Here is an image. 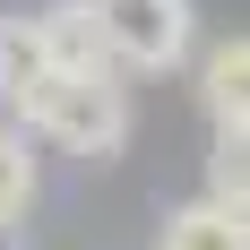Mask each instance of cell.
I'll return each instance as SVG.
<instances>
[{
  "label": "cell",
  "mask_w": 250,
  "mask_h": 250,
  "mask_svg": "<svg viewBox=\"0 0 250 250\" xmlns=\"http://www.w3.org/2000/svg\"><path fill=\"white\" fill-rule=\"evenodd\" d=\"M26 26H35V52H43V69H112V43H104L95 0H43Z\"/></svg>",
  "instance_id": "3957f363"
},
{
  "label": "cell",
  "mask_w": 250,
  "mask_h": 250,
  "mask_svg": "<svg viewBox=\"0 0 250 250\" xmlns=\"http://www.w3.org/2000/svg\"><path fill=\"white\" fill-rule=\"evenodd\" d=\"M155 250H250V225H242V207L225 199H190L164 216V242Z\"/></svg>",
  "instance_id": "5b68a950"
},
{
  "label": "cell",
  "mask_w": 250,
  "mask_h": 250,
  "mask_svg": "<svg viewBox=\"0 0 250 250\" xmlns=\"http://www.w3.org/2000/svg\"><path fill=\"white\" fill-rule=\"evenodd\" d=\"M26 207H35V147L18 121H0V233H18Z\"/></svg>",
  "instance_id": "8992f818"
},
{
  "label": "cell",
  "mask_w": 250,
  "mask_h": 250,
  "mask_svg": "<svg viewBox=\"0 0 250 250\" xmlns=\"http://www.w3.org/2000/svg\"><path fill=\"white\" fill-rule=\"evenodd\" d=\"M95 18H104V43H112V69L164 78L199 52V9L190 0H95Z\"/></svg>",
  "instance_id": "7a4b0ae2"
},
{
  "label": "cell",
  "mask_w": 250,
  "mask_h": 250,
  "mask_svg": "<svg viewBox=\"0 0 250 250\" xmlns=\"http://www.w3.org/2000/svg\"><path fill=\"white\" fill-rule=\"evenodd\" d=\"M18 129H35V138H52V147L69 155H121L129 147V95L112 69H35L18 86Z\"/></svg>",
  "instance_id": "6da1fadb"
},
{
  "label": "cell",
  "mask_w": 250,
  "mask_h": 250,
  "mask_svg": "<svg viewBox=\"0 0 250 250\" xmlns=\"http://www.w3.org/2000/svg\"><path fill=\"white\" fill-rule=\"evenodd\" d=\"M199 104H207V121H216V138H242V129H250V43H242V35L207 43V61H199Z\"/></svg>",
  "instance_id": "277c9868"
}]
</instances>
